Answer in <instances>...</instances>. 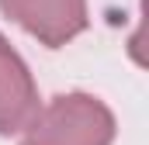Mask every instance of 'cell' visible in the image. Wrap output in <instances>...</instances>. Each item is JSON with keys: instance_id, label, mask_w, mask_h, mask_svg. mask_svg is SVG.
<instances>
[{"instance_id": "1", "label": "cell", "mask_w": 149, "mask_h": 145, "mask_svg": "<svg viewBox=\"0 0 149 145\" xmlns=\"http://www.w3.org/2000/svg\"><path fill=\"white\" fill-rule=\"evenodd\" d=\"M111 117L90 97H63L38 117L24 145H108Z\"/></svg>"}, {"instance_id": "2", "label": "cell", "mask_w": 149, "mask_h": 145, "mask_svg": "<svg viewBox=\"0 0 149 145\" xmlns=\"http://www.w3.org/2000/svg\"><path fill=\"white\" fill-rule=\"evenodd\" d=\"M3 7L49 45H59L83 28V0H3Z\"/></svg>"}, {"instance_id": "3", "label": "cell", "mask_w": 149, "mask_h": 145, "mask_svg": "<svg viewBox=\"0 0 149 145\" xmlns=\"http://www.w3.org/2000/svg\"><path fill=\"white\" fill-rule=\"evenodd\" d=\"M35 110V90L17 55L0 38V131H17Z\"/></svg>"}]
</instances>
